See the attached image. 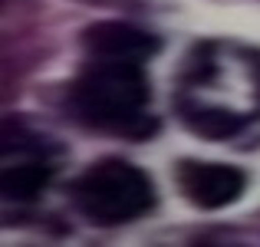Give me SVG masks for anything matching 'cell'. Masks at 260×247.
Here are the masks:
<instances>
[{
	"instance_id": "obj_1",
	"label": "cell",
	"mask_w": 260,
	"mask_h": 247,
	"mask_svg": "<svg viewBox=\"0 0 260 247\" xmlns=\"http://www.w3.org/2000/svg\"><path fill=\"white\" fill-rule=\"evenodd\" d=\"M175 119L204 142H228L260 122V46L228 37L194 40L172 86Z\"/></svg>"
},
{
	"instance_id": "obj_2",
	"label": "cell",
	"mask_w": 260,
	"mask_h": 247,
	"mask_svg": "<svg viewBox=\"0 0 260 247\" xmlns=\"http://www.w3.org/2000/svg\"><path fill=\"white\" fill-rule=\"evenodd\" d=\"M66 119L106 139L145 142L158 132L152 112V82L142 63L83 59L59 92Z\"/></svg>"
},
{
	"instance_id": "obj_3",
	"label": "cell",
	"mask_w": 260,
	"mask_h": 247,
	"mask_svg": "<svg viewBox=\"0 0 260 247\" xmlns=\"http://www.w3.org/2000/svg\"><path fill=\"white\" fill-rule=\"evenodd\" d=\"M66 198L86 224L112 231L152 214L158 204V188L145 168H139L128 159L109 155V159L86 165L66 184Z\"/></svg>"
},
{
	"instance_id": "obj_4",
	"label": "cell",
	"mask_w": 260,
	"mask_h": 247,
	"mask_svg": "<svg viewBox=\"0 0 260 247\" xmlns=\"http://www.w3.org/2000/svg\"><path fill=\"white\" fill-rule=\"evenodd\" d=\"M63 148L43 132L23 126L20 119L4 122V168H0V195L7 208H30L46 195L56 178Z\"/></svg>"
},
{
	"instance_id": "obj_5",
	"label": "cell",
	"mask_w": 260,
	"mask_h": 247,
	"mask_svg": "<svg viewBox=\"0 0 260 247\" xmlns=\"http://www.w3.org/2000/svg\"><path fill=\"white\" fill-rule=\"evenodd\" d=\"M250 178L244 168L231 162H204V159H178L175 162V188L191 208L221 211L244 198Z\"/></svg>"
},
{
	"instance_id": "obj_6",
	"label": "cell",
	"mask_w": 260,
	"mask_h": 247,
	"mask_svg": "<svg viewBox=\"0 0 260 247\" xmlns=\"http://www.w3.org/2000/svg\"><path fill=\"white\" fill-rule=\"evenodd\" d=\"M83 59H112V63H142L161 53V37L132 20H95L79 30Z\"/></svg>"
}]
</instances>
